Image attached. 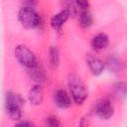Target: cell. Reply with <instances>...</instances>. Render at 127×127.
Listing matches in <instances>:
<instances>
[{
	"label": "cell",
	"mask_w": 127,
	"mask_h": 127,
	"mask_svg": "<svg viewBox=\"0 0 127 127\" xmlns=\"http://www.w3.org/2000/svg\"><path fill=\"white\" fill-rule=\"evenodd\" d=\"M24 98L14 91H7L5 94V110L12 120H20L24 106Z\"/></svg>",
	"instance_id": "cell-1"
},
{
	"label": "cell",
	"mask_w": 127,
	"mask_h": 127,
	"mask_svg": "<svg viewBox=\"0 0 127 127\" xmlns=\"http://www.w3.org/2000/svg\"><path fill=\"white\" fill-rule=\"evenodd\" d=\"M67 85L72 100L80 105L87 98V89L81 78L76 73H69L67 77Z\"/></svg>",
	"instance_id": "cell-2"
},
{
	"label": "cell",
	"mask_w": 127,
	"mask_h": 127,
	"mask_svg": "<svg viewBox=\"0 0 127 127\" xmlns=\"http://www.w3.org/2000/svg\"><path fill=\"white\" fill-rule=\"evenodd\" d=\"M18 20L26 29L38 28L41 24V17L32 7L24 6L18 12Z\"/></svg>",
	"instance_id": "cell-3"
},
{
	"label": "cell",
	"mask_w": 127,
	"mask_h": 127,
	"mask_svg": "<svg viewBox=\"0 0 127 127\" xmlns=\"http://www.w3.org/2000/svg\"><path fill=\"white\" fill-rule=\"evenodd\" d=\"M15 58L23 66L30 68L38 64V59L34 52L24 45H18L15 48Z\"/></svg>",
	"instance_id": "cell-4"
},
{
	"label": "cell",
	"mask_w": 127,
	"mask_h": 127,
	"mask_svg": "<svg viewBox=\"0 0 127 127\" xmlns=\"http://www.w3.org/2000/svg\"><path fill=\"white\" fill-rule=\"evenodd\" d=\"M94 114L102 120H108L114 114V106L107 98L99 99L93 107Z\"/></svg>",
	"instance_id": "cell-5"
},
{
	"label": "cell",
	"mask_w": 127,
	"mask_h": 127,
	"mask_svg": "<svg viewBox=\"0 0 127 127\" xmlns=\"http://www.w3.org/2000/svg\"><path fill=\"white\" fill-rule=\"evenodd\" d=\"M86 64L89 67V70L93 75H100L104 68H105V64L102 60H100L98 57L94 55H87L86 56Z\"/></svg>",
	"instance_id": "cell-6"
},
{
	"label": "cell",
	"mask_w": 127,
	"mask_h": 127,
	"mask_svg": "<svg viewBox=\"0 0 127 127\" xmlns=\"http://www.w3.org/2000/svg\"><path fill=\"white\" fill-rule=\"evenodd\" d=\"M54 102L55 104L61 108L65 109L68 108L71 105V98L68 95V93L64 89H58L54 92Z\"/></svg>",
	"instance_id": "cell-7"
},
{
	"label": "cell",
	"mask_w": 127,
	"mask_h": 127,
	"mask_svg": "<svg viewBox=\"0 0 127 127\" xmlns=\"http://www.w3.org/2000/svg\"><path fill=\"white\" fill-rule=\"evenodd\" d=\"M29 100L34 105H40L43 103L44 100V89L40 83L35 84L29 91L28 94Z\"/></svg>",
	"instance_id": "cell-8"
},
{
	"label": "cell",
	"mask_w": 127,
	"mask_h": 127,
	"mask_svg": "<svg viewBox=\"0 0 127 127\" xmlns=\"http://www.w3.org/2000/svg\"><path fill=\"white\" fill-rule=\"evenodd\" d=\"M91 48L95 51H102L105 50L109 45V38L104 33H99L92 37L90 42Z\"/></svg>",
	"instance_id": "cell-9"
},
{
	"label": "cell",
	"mask_w": 127,
	"mask_h": 127,
	"mask_svg": "<svg viewBox=\"0 0 127 127\" xmlns=\"http://www.w3.org/2000/svg\"><path fill=\"white\" fill-rule=\"evenodd\" d=\"M69 13L66 10H62L59 13L55 14L52 19H51V26L55 29V30H61L62 27L64 25V23L67 21V19L69 18Z\"/></svg>",
	"instance_id": "cell-10"
},
{
	"label": "cell",
	"mask_w": 127,
	"mask_h": 127,
	"mask_svg": "<svg viewBox=\"0 0 127 127\" xmlns=\"http://www.w3.org/2000/svg\"><path fill=\"white\" fill-rule=\"evenodd\" d=\"M105 66L112 72H119L123 69V61L121 60V58L117 57L116 55H112L109 56L106 60V62L104 63Z\"/></svg>",
	"instance_id": "cell-11"
},
{
	"label": "cell",
	"mask_w": 127,
	"mask_h": 127,
	"mask_svg": "<svg viewBox=\"0 0 127 127\" xmlns=\"http://www.w3.org/2000/svg\"><path fill=\"white\" fill-rule=\"evenodd\" d=\"M28 74L30 76V78L34 81H36L37 83L43 82L46 79V72L44 70V68L38 64L33 67L28 68Z\"/></svg>",
	"instance_id": "cell-12"
},
{
	"label": "cell",
	"mask_w": 127,
	"mask_h": 127,
	"mask_svg": "<svg viewBox=\"0 0 127 127\" xmlns=\"http://www.w3.org/2000/svg\"><path fill=\"white\" fill-rule=\"evenodd\" d=\"M78 21H79V25L84 29L91 27L93 24V18L88 10H81L78 17Z\"/></svg>",
	"instance_id": "cell-13"
},
{
	"label": "cell",
	"mask_w": 127,
	"mask_h": 127,
	"mask_svg": "<svg viewBox=\"0 0 127 127\" xmlns=\"http://www.w3.org/2000/svg\"><path fill=\"white\" fill-rule=\"evenodd\" d=\"M49 59H50V64L53 67H57L60 64V51L58 47L52 46L49 50Z\"/></svg>",
	"instance_id": "cell-14"
},
{
	"label": "cell",
	"mask_w": 127,
	"mask_h": 127,
	"mask_svg": "<svg viewBox=\"0 0 127 127\" xmlns=\"http://www.w3.org/2000/svg\"><path fill=\"white\" fill-rule=\"evenodd\" d=\"M113 94L117 98H124L126 95V84L124 82H117L113 86Z\"/></svg>",
	"instance_id": "cell-15"
},
{
	"label": "cell",
	"mask_w": 127,
	"mask_h": 127,
	"mask_svg": "<svg viewBox=\"0 0 127 127\" xmlns=\"http://www.w3.org/2000/svg\"><path fill=\"white\" fill-rule=\"evenodd\" d=\"M64 10H66L69 15L73 16L76 14V8H75V3L72 0H64Z\"/></svg>",
	"instance_id": "cell-16"
},
{
	"label": "cell",
	"mask_w": 127,
	"mask_h": 127,
	"mask_svg": "<svg viewBox=\"0 0 127 127\" xmlns=\"http://www.w3.org/2000/svg\"><path fill=\"white\" fill-rule=\"evenodd\" d=\"M46 125L51 127H57V126H60L61 123L58 120V118H56L55 116H49L46 118Z\"/></svg>",
	"instance_id": "cell-17"
},
{
	"label": "cell",
	"mask_w": 127,
	"mask_h": 127,
	"mask_svg": "<svg viewBox=\"0 0 127 127\" xmlns=\"http://www.w3.org/2000/svg\"><path fill=\"white\" fill-rule=\"evenodd\" d=\"M74 3L80 10H88L89 8V0H74Z\"/></svg>",
	"instance_id": "cell-18"
},
{
	"label": "cell",
	"mask_w": 127,
	"mask_h": 127,
	"mask_svg": "<svg viewBox=\"0 0 127 127\" xmlns=\"http://www.w3.org/2000/svg\"><path fill=\"white\" fill-rule=\"evenodd\" d=\"M17 126H33L34 123L31 122V121H28V120H25V121H19L16 123Z\"/></svg>",
	"instance_id": "cell-19"
}]
</instances>
